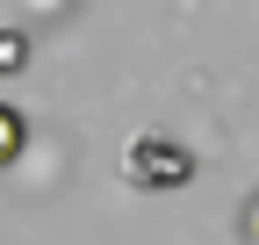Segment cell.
<instances>
[{
  "label": "cell",
  "instance_id": "6da1fadb",
  "mask_svg": "<svg viewBox=\"0 0 259 245\" xmlns=\"http://www.w3.org/2000/svg\"><path fill=\"white\" fill-rule=\"evenodd\" d=\"M122 173L137 180V188H187V180H194V159H187V144L137 137V144L122 151Z\"/></svg>",
  "mask_w": 259,
  "mask_h": 245
},
{
  "label": "cell",
  "instance_id": "7a4b0ae2",
  "mask_svg": "<svg viewBox=\"0 0 259 245\" xmlns=\"http://www.w3.org/2000/svg\"><path fill=\"white\" fill-rule=\"evenodd\" d=\"M22 144H29L22 108H8V101H0V166H15V159H22Z\"/></svg>",
  "mask_w": 259,
  "mask_h": 245
},
{
  "label": "cell",
  "instance_id": "3957f363",
  "mask_svg": "<svg viewBox=\"0 0 259 245\" xmlns=\"http://www.w3.org/2000/svg\"><path fill=\"white\" fill-rule=\"evenodd\" d=\"M238 238H245V245H259V195L245 202V217H238Z\"/></svg>",
  "mask_w": 259,
  "mask_h": 245
},
{
  "label": "cell",
  "instance_id": "277c9868",
  "mask_svg": "<svg viewBox=\"0 0 259 245\" xmlns=\"http://www.w3.org/2000/svg\"><path fill=\"white\" fill-rule=\"evenodd\" d=\"M15 58H22V36H0V72H15Z\"/></svg>",
  "mask_w": 259,
  "mask_h": 245
}]
</instances>
